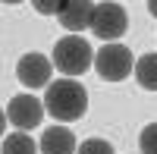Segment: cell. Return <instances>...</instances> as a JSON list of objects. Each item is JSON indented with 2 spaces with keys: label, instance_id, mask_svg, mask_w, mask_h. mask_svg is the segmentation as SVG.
Masks as SVG:
<instances>
[{
  "label": "cell",
  "instance_id": "1",
  "mask_svg": "<svg viewBox=\"0 0 157 154\" xmlns=\"http://www.w3.org/2000/svg\"><path fill=\"white\" fill-rule=\"evenodd\" d=\"M44 110L54 120H60V123L82 120L85 110H88V91H85V85L82 82H72V79L50 82L47 85V94H44Z\"/></svg>",
  "mask_w": 157,
  "mask_h": 154
},
{
  "label": "cell",
  "instance_id": "2",
  "mask_svg": "<svg viewBox=\"0 0 157 154\" xmlns=\"http://www.w3.org/2000/svg\"><path fill=\"white\" fill-rule=\"evenodd\" d=\"M50 63H54L66 79H72V75H82L91 63H94V50H91V44L82 35H66V38H60L54 44V60Z\"/></svg>",
  "mask_w": 157,
  "mask_h": 154
},
{
  "label": "cell",
  "instance_id": "3",
  "mask_svg": "<svg viewBox=\"0 0 157 154\" xmlns=\"http://www.w3.org/2000/svg\"><path fill=\"white\" fill-rule=\"evenodd\" d=\"M94 69L101 79L107 82H120L132 72V50L123 44H104L94 54Z\"/></svg>",
  "mask_w": 157,
  "mask_h": 154
},
{
  "label": "cell",
  "instance_id": "4",
  "mask_svg": "<svg viewBox=\"0 0 157 154\" xmlns=\"http://www.w3.org/2000/svg\"><path fill=\"white\" fill-rule=\"evenodd\" d=\"M129 29V16L120 3H94V16H91V32L104 41H116Z\"/></svg>",
  "mask_w": 157,
  "mask_h": 154
},
{
  "label": "cell",
  "instance_id": "5",
  "mask_svg": "<svg viewBox=\"0 0 157 154\" xmlns=\"http://www.w3.org/2000/svg\"><path fill=\"white\" fill-rule=\"evenodd\" d=\"M44 117V101H38L35 94H16L10 98L6 104V120L16 126V129H32L38 126Z\"/></svg>",
  "mask_w": 157,
  "mask_h": 154
},
{
  "label": "cell",
  "instance_id": "6",
  "mask_svg": "<svg viewBox=\"0 0 157 154\" xmlns=\"http://www.w3.org/2000/svg\"><path fill=\"white\" fill-rule=\"evenodd\" d=\"M50 69L54 63L41 54H25L19 63H16V79L25 85V88H41V85H50Z\"/></svg>",
  "mask_w": 157,
  "mask_h": 154
},
{
  "label": "cell",
  "instance_id": "7",
  "mask_svg": "<svg viewBox=\"0 0 157 154\" xmlns=\"http://www.w3.org/2000/svg\"><path fill=\"white\" fill-rule=\"evenodd\" d=\"M60 22L66 32H85L91 29V16H94V3L91 0H63L60 6Z\"/></svg>",
  "mask_w": 157,
  "mask_h": 154
},
{
  "label": "cell",
  "instance_id": "8",
  "mask_svg": "<svg viewBox=\"0 0 157 154\" xmlns=\"http://www.w3.org/2000/svg\"><path fill=\"white\" fill-rule=\"evenodd\" d=\"M41 154H75V135L66 126H50L41 135Z\"/></svg>",
  "mask_w": 157,
  "mask_h": 154
},
{
  "label": "cell",
  "instance_id": "9",
  "mask_svg": "<svg viewBox=\"0 0 157 154\" xmlns=\"http://www.w3.org/2000/svg\"><path fill=\"white\" fill-rule=\"evenodd\" d=\"M135 79H138L141 88L157 91V54H145L135 63Z\"/></svg>",
  "mask_w": 157,
  "mask_h": 154
},
{
  "label": "cell",
  "instance_id": "10",
  "mask_svg": "<svg viewBox=\"0 0 157 154\" xmlns=\"http://www.w3.org/2000/svg\"><path fill=\"white\" fill-rule=\"evenodd\" d=\"M35 151H38V145L32 142V135H25V132L6 135L3 148H0V154H35Z\"/></svg>",
  "mask_w": 157,
  "mask_h": 154
},
{
  "label": "cell",
  "instance_id": "11",
  "mask_svg": "<svg viewBox=\"0 0 157 154\" xmlns=\"http://www.w3.org/2000/svg\"><path fill=\"white\" fill-rule=\"evenodd\" d=\"M138 145H141V154H157V123H151V126L141 129Z\"/></svg>",
  "mask_w": 157,
  "mask_h": 154
},
{
  "label": "cell",
  "instance_id": "12",
  "mask_svg": "<svg viewBox=\"0 0 157 154\" xmlns=\"http://www.w3.org/2000/svg\"><path fill=\"white\" fill-rule=\"evenodd\" d=\"M75 154H113V148L104 138H88V142H82V148H75Z\"/></svg>",
  "mask_w": 157,
  "mask_h": 154
},
{
  "label": "cell",
  "instance_id": "13",
  "mask_svg": "<svg viewBox=\"0 0 157 154\" xmlns=\"http://www.w3.org/2000/svg\"><path fill=\"white\" fill-rule=\"evenodd\" d=\"M32 6L41 13V16H54V13H60L63 0H32Z\"/></svg>",
  "mask_w": 157,
  "mask_h": 154
},
{
  "label": "cell",
  "instance_id": "14",
  "mask_svg": "<svg viewBox=\"0 0 157 154\" xmlns=\"http://www.w3.org/2000/svg\"><path fill=\"white\" fill-rule=\"evenodd\" d=\"M148 13H151V16L157 19V0H148Z\"/></svg>",
  "mask_w": 157,
  "mask_h": 154
},
{
  "label": "cell",
  "instance_id": "15",
  "mask_svg": "<svg viewBox=\"0 0 157 154\" xmlns=\"http://www.w3.org/2000/svg\"><path fill=\"white\" fill-rule=\"evenodd\" d=\"M3 129H6V113L0 110V132H3Z\"/></svg>",
  "mask_w": 157,
  "mask_h": 154
},
{
  "label": "cell",
  "instance_id": "16",
  "mask_svg": "<svg viewBox=\"0 0 157 154\" xmlns=\"http://www.w3.org/2000/svg\"><path fill=\"white\" fill-rule=\"evenodd\" d=\"M3 3H22V0H3Z\"/></svg>",
  "mask_w": 157,
  "mask_h": 154
}]
</instances>
